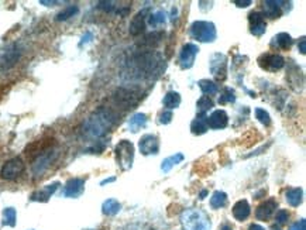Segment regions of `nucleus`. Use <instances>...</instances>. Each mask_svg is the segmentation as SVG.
Returning <instances> with one entry per match:
<instances>
[{
	"instance_id": "37998d69",
	"label": "nucleus",
	"mask_w": 306,
	"mask_h": 230,
	"mask_svg": "<svg viewBox=\"0 0 306 230\" xmlns=\"http://www.w3.org/2000/svg\"><path fill=\"white\" fill-rule=\"evenodd\" d=\"M234 4L237 7H249L251 4V0H234Z\"/></svg>"
},
{
	"instance_id": "5701e85b",
	"label": "nucleus",
	"mask_w": 306,
	"mask_h": 230,
	"mask_svg": "<svg viewBox=\"0 0 306 230\" xmlns=\"http://www.w3.org/2000/svg\"><path fill=\"white\" fill-rule=\"evenodd\" d=\"M207 116L206 115H198L196 119L191 123V130H192L193 134H204L207 131Z\"/></svg>"
},
{
	"instance_id": "9b49d317",
	"label": "nucleus",
	"mask_w": 306,
	"mask_h": 230,
	"mask_svg": "<svg viewBox=\"0 0 306 230\" xmlns=\"http://www.w3.org/2000/svg\"><path fill=\"white\" fill-rule=\"evenodd\" d=\"M198 52H199V47L195 46L192 43H188V44H185V46L182 47L181 51H179V65H181V68H192Z\"/></svg>"
},
{
	"instance_id": "f257e3e1",
	"label": "nucleus",
	"mask_w": 306,
	"mask_h": 230,
	"mask_svg": "<svg viewBox=\"0 0 306 230\" xmlns=\"http://www.w3.org/2000/svg\"><path fill=\"white\" fill-rule=\"evenodd\" d=\"M126 75L130 81L157 79L165 69V61L161 54L153 50H137L126 59Z\"/></svg>"
},
{
	"instance_id": "bb28decb",
	"label": "nucleus",
	"mask_w": 306,
	"mask_h": 230,
	"mask_svg": "<svg viewBox=\"0 0 306 230\" xmlns=\"http://www.w3.org/2000/svg\"><path fill=\"white\" fill-rule=\"evenodd\" d=\"M292 37L288 33H280L274 37L272 40V47H277L280 50H289L292 47Z\"/></svg>"
},
{
	"instance_id": "6e6552de",
	"label": "nucleus",
	"mask_w": 306,
	"mask_h": 230,
	"mask_svg": "<svg viewBox=\"0 0 306 230\" xmlns=\"http://www.w3.org/2000/svg\"><path fill=\"white\" fill-rule=\"evenodd\" d=\"M22 57V48L17 44H9L0 50V72L13 68Z\"/></svg>"
},
{
	"instance_id": "c03bdc74",
	"label": "nucleus",
	"mask_w": 306,
	"mask_h": 230,
	"mask_svg": "<svg viewBox=\"0 0 306 230\" xmlns=\"http://www.w3.org/2000/svg\"><path fill=\"white\" fill-rule=\"evenodd\" d=\"M92 38H93V34H92V33H86V34L82 37V40H80V43H79V47H83V44L89 43Z\"/></svg>"
},
{
	"instance_id": "cd10ccee",
	"label": "nucleus",
	"mask_w": 306,
	"mask_h": 230,
	"mask_svg": "<svg viewBox=\"0 0 306 230\" xmlns=\"http://www.w3.org/2000/svg\"><path fill=\"white\" fill-rule=\"evenodd\" d=\"M183 160H185V155H183L182 153H177V154L171 155V157L165 158V160L162 161V164H161V170H162L164 173H170L175 165L181 164Z\"/></svg>"
},
{
	"instance_id": "de8ad7c7",
	"label": "nucleus",
	"mask_w": 306,
	"mask_h": 230,
	"mask_svg": "<svg viewBox=\"0 0 306 230\" xmlns=\"http://www.w3.org/2000/svg\"><path fill=\"white\" fill-rule=\"evenodd\" d=\"M207 196V189H204V191H201V194H199V199H204Z\"/></svg>"
},
{
	"instance_id": "e433bc0d",
	"label": "nucleus",
	"mask_w": 306,
	"mask_h": 230,
	"mask_svg": "<svg viewBox=\"0 0 306 230\" xmlns=\"http://www.w3.org/2000/svg\"><path fill=\"white\" fill-rule=\"evenodd\" d=\"M255 117L258 119V122H261L264 126H270L271 125V117L268 115V112H265L264 109L257 107L255 109Z\"/></svg>"
},
{
	"instance_id": "dca6fc26",
	"label": "nucleus",
	"mask_w": 306,
	"mask_h": 230,
	"mask_svg": "<svg viewBox=\"0 0 306 230\" xmlns=\"http://www.w3.org/2000/svg\"><path fill=\"white\" fill-rule=\"evenodd\" d=\"M85 191V179L71 178L64 186V195L67 198H79Z\"/></svg>"
},
{
	"instance_id": "4be33fe9",
	"label": "nucleus",
	"mask_w": 306,
	"mask_h": 230,
	"mask_svg": "<svg viewBox=\"0 0 306 230\" xmlns=\"http://www.w3.org/2000/svg\"><path fill=\"white\" fill-rule=\"evenodd\" d=\"M281 1H274V0H267L262 3L264 7V17H270V19H278L281 16Z\"/></svg>"
},
{
	"instance_id": "2eb2a0df",
	"label": "nucleus",
	"mask_w": 306,
	"mask_h": 230,
	"mask_svg": "<svg viewBox=\"0 0 306 230\" xmlns=\"http://www.w3.org/2000/svg\"><path fill=\"white\" fill-rule=\"evenodd\" d=\"M148 12H150V9L146 7V9H143L141 12H138L133 17V20L130 23V27H128V33L133 35V37H137V35H140L144 31V28H146V20H147L148 17Z\"/></svg>"
},
{
	"instance_id": "39448f33",
	"label": "nucleus",
	"mask_w": 306,
	"mask_h": 230,
	"mask_svg": "<svg viewBox=\"0 0 306 230\" xmlns=\"http://www.w3.org/2000/svg\"><path fill=\"white\" fill-rule=\"evenodd\" d=\"M181 223L185 230H210V219L199 209H186L181 215Z\"/></svg>"
},
{
	"instance_id": "aec40b11",
	"label": "nucleus",
	"mask_w": 306,
	"mask_h": 230,
	"mask_svg": "<svg viewBox=\"0 0 306 230\" xmlns=\"http://www.w3.org/2000/svg\"><path fill=\"white\" fill-rule=\"evenodd\" d=\"M162 38H164L162 31H153V33H148L147 35H144V38L138 43V46L146 48V50H153V48H155L161 44Z\"/></svg>"
},
{
	"instance_id": "ea45409f",
	"label": "nucleus",
	"mask_w": 306,
	"mask_h": 230,
	"mask_svg": "<svg viewBox=\"0 0 306 230\" xmlns=\"http://www.w3.org/2000/svg\"><path fill=\"white\" fill-rule=\"evenodd\" d=\"M171 120H172V112L171 110H165L159 116V123H162V125H170Z\"/></svg>"
},
{
	"instance_id": "58836bf2",
	"label": "nucleus",
	"mask_w": 306,
	"mask_h": 230,
	"mask_svg": "<svg viewBox=\"0 0 306 230\" xmlns=\"http://www.w3.org/2000/svg\"><path fill=\"white\" fill-rule=\"evenodd\" d=\"M99 10H104V12H114L116 10V6H114L113 1H99L98 6H96Z\"/></svg>"
},
{
	"instance_id": "f3484780",
	"label": "nucleus",
	"mask_w": 306,
	"mask_h": 230,
	"mask_svg": "<svg viewBox=\"0 0 306 230\" xmlns=\"http://www.w3.org/2000/svg\"><path fill=\"white\" fill-rule=\"evenodd\" d=\"M229 123V116L225 110L219 109V110H215L212 115L207 117V127L209 128H213V130H217V128H225Z\"/></svg>"
},
{
	"instance_id": "a19ab883",
	"label": "nucleus",
	"mask_w": 306,
	"mask_h": 230,
	"mask_svg": "<svg viewBox=\"0 0 306 230\" xmlns=\"http://www.w3.org/2000/svg\"><path fill=\"white\" fill-rule=\"evenodd\" d=\"M289 230H306L305 219H301V220H298V222L292 223Z\"/></svg>"
},
{
	"instance_id": "4468645a",
	"label": "nucleus",
	"mask_w": 306,
	"mask_h": 230,
	"mask_svg": "<svg viewBox=\"0 0 306 230\" xmlns=\"http://www.w3.org/2000/svg\"><path fill=\"white\" fill-rule=\"evenodd\" d=\"M249 23L250 31L251 34L255 37H260L265 33L267 30V23H265V17L260 12H253L249 14Z\"/></svg>"
},
{
	"instance_id": "f8f14e48",
	"label": "nucleus",
	"mask_w": 306,
	"mask_h": 230,
	"mask_svg": "<svg viewBox=\"0 0 306 230\" xmlns=\"http://www.w3.org/2000/svg\"><path fill=\"white\" fill-rule=\"evenodd\" d=\"M138 149L141 151V154L144 155H153V154H158L159 151V141L157 136L154 134H146L140 138L138 141Z\"/></svg>"
},
{
	"instance_id": "423d86ee",
	"label": "nucleus",
	"mask_w": 306,
	"mask_h": 230,
	"mask_svg": "<svg viewBox=\"0 0 306 230\" xmlns=\"http://www.w3.org/2000/svg\"><path fill=\"white\" fill-rule=\"evenodd\" d=\"M189 33L192 35V38L201 43H213L217 37L215 24L212 22H202V20L192 23Z\"/></svg>"
},
{
	"instance_id": "20e7f679",
	"label": "nucleus",
	"mask_w": 306,
	"mask_h": 230,
	"mask_svg": "<svg viewBox=\"0 0 306 230\" xmlns=\"http://www.w3.org/2000/svg\"><path fill=\"white\" fill-rule=\"evenodd\" d=\"M58 155H59V151L54 147L52 143L43 144L40 149L37 150L33 164H31L33 175L34 177H41L54 162L57 161Z\"/></svg>"
},
{
	"instance_id": "f03ea898",
	"label": "nucleus",
	"mask_w": 306,
	"mask_h": 230,
	"mask_svg": "<svg viewBox=\"0 0 306 230\" xmlns=\"http://www.w3.org/2000/svg\"><path fill=\"white\" fill-rule=\"evenodd\" d=\"M119 122V115L112 107H98L82 123V133L89 138L106 136Z\"/></svg>"
},
{
	"instance_id": "3c124183",
	"label": "nucleus",
	"mask_w": 306,
	"mask_h": 230,
	"mask_svg": "<svg viewBox=\"0 0 306 230\" xmlns=\"http://www.w3.org/2000/svg\"><path fill=\"white\" fill-rule=\"evenodd\" d=\"M271 230H281V229H280V228H277V226H274Z\"/></svg>"
},
{
	"instance_id": "9d476101",
	"label": "nucleus",
	"mask_w": 306,
	"mask_h": 230,
	"mask_svg": "<svg viewBox=\"0 0 306 230\" xmlns=\"http://www.w3.org/2000/svg\"><path fill=\"white\" fill-rule=\"evenodd\" d=\"M210 72L216 79L223 81L226 79L227 74V57L225 54L217 52L210 58Z\"/></svg>"
},
{
	"instance_id": "a211bd4d",
	"label": "nucleus",
	"mask_w": 306,
	"mask_h": 230,
	"mask_svg": "<svg viewBox=\"0 0 306 230\" xmlns=\"http://www.w3.org/2000/svg\"><path fill=\"white\" fill-rule=\"evenodd\" d=\"M58 186H59V182H52V184L46 185L44 188H41V189H38V191L33 192L31 196H30V199H31L33 202H47L51 196L55 194Z\"/></svg>"
},
{
	"instance_id": "c9c22d12",
	"label": "nucleus",
	"mask_w": 306,
	"mask_h": 230,
	"mask_svg": "<svg viewBox=\"0 0 306 230\" xmlns=\"http://www.w3.org/2000/svg\"><path fill=\"white\" fill-rule=\"evenodd\" d=\"M234 102H236V93H234V91L230 89V88H225V91H223V93L219 98V103L226 104L234 103Z\"/></svg>"
},
{
	"instance_id": "1a4fd4ad",
	"label": "nucleus",
	"mask_w": 306,
	"mask_h": 230,
	"mask_svg": "<svg viewBox=\"0 0 306 230\" xmlns=\"http://www.w3.org/2000/svg\"><path fill=\"white\" fill-rule=\"evenodd\" d=\"M24 161L20 157H14L10 158L9 161L4 162V165L1 167L0 177L6 181H14L17 179L22 174L24 173Z\"/></svg>"
},
{
	"instance_id": "4c0bfd02",
	"label": "nucleus",
	"mask_w": 306,
	"mask_h": 230,
	"mask_svg": "<svg viewBox=\"0 0 306 230\" xmlns=\"http://www.w3.org/2000/svg\"><path fill=\"white\" fill-rule=\"evenodd\" d=\"M275 220H277V223H278V225H285V223L289 220V212H288V210H285V209L278 210V212H277V215H275Z\"/></svg>"
},
{
	"instance_id": "a18cd8bd",
	"label": "nucleus",
	"mask_w": 306,
	"mask_h": 230,
	"mask_svg": "<svg viewBox=\"0 0 306 230\" xmlns=\"http://www.w3.org/2000/svg\"><path fill=\"white\" fill-rule=\"evenodd\" d=\"M249 230H265L261 225H257V223H253L249 228Z\"/></svg>"
},
{
	"instance_id": "0eeeda50",
	"label": "nucleus",
	"mask_w": 306,
	"mask_h": 230,
	"mask_svg": "<svg viewBox=\"0 0 306 230\" xmlns=\"http://www.w3.org/2000/svg\"><path fill=\"white\" fill-rule=\"evenodd\" d=\"M116 158L122 170H130L134 161V146L128 140H122L116 146Z\"/></svg>"
},
{
	"instance_id": "72a5a7b5",
	"label": "nucleus",
	"mask_w": 306,
	"mask_h": 230,
	"mask_svg": "<svg viewBox=\"0 0 306 230\" xmlns=\"http://www.w3.org/2000/svg\"><path fill=\"white\" fill-rule=\"evenodd\" d=\"M213 101L209 96H202L198 102H196V109H198V115H206V112H209L213 107Z\"/></svg>"
},
{
	"instance_id": "7c9ffc66",
	"label": "nucleus",
	"mask_w": 306,
	"mask_h": 230,
	"mask_svg": "<svg viewBox=\"0 0 306 230\" xmlns=\"http://www.w3.org/2000/svg\"><path fill=\"white\" fill-rule=\"evenodd\" d=\"M147 22L153 28H155V27H158V26L165 24V22H167V16H165V13L162 12V10H157V12L148 14Z\"/></svg>"
},
{
	"instance_id": "2f4dec72",
	"label": "nucleus",
	"mask_w": 306,
	"mask_h": 230,
	"mask_svg": "<svg viewBox=\"0 0 306 230\" xmlns=\"http://www.w3.org/2000/svg\"><path fill=\"white\" fill-rule=\"evenodd\" d=\"M227 204V195L223 191H216L210 198V206L213 209H220L225 207Z\"/></svg>"
},
{
	"instance_id": "ddd939ff",
	"label": "nucleus",
	"mask_w": 306,
	"mask_h": 230,
	"mask_svg": "<svg viewBox=\"0 0 306 230\" xmlns=\"http://www.w3.org/2000/svg\"><path fill=\"white\" fill-rule=\"evenodd\" d=\"M258 62H260L261 68L267 69V71H272V72L274 71H280L285 65V59L280 54H264L258 59Z\"/></svg>"
},
{
	"instance_id": "a878e982",
	"label": "nucleus",
	"mask_w": 306,
	"mask_h": 230,
	"mask_svg": "<svg viewBox=\"0 0 306 230\" xmlns=\"http://www.w3.org/2000/svg\"><path fill=\"white\" fill-rule=\"evenodd\" d=\"M147 116L144 113H136L134 116H131V119L128 120V128L133 131V133H137L138 130L144 128L147 126Z\"/></svg>"
},
{
	"instance_id": "79ce46f5",
	"label": "nucleus",
	"mask_w": 306,
	"mask_h": 230,
	"mask_svg": "<svg viewBox=\"0 0 306 230\" xmlns=\"http://www.w3.org/2000/svg\"><path fill=\"white\" fill-rule=\"evenodd\" d=\"M298 50H299V52H301L302 55H305V52H306V38L305 37H302V38L299 40V43H298Z\"/></svg>"
},
{
	"instance_id": "49530a36",
	"label": "nucleus",
	"mask_w": 306,
	"mask_h": 230,
	"mask_svg": "<svg viewBox=\"0 0 306 230\" xmlns=\"http://www.w3.org/2000/svg\"><path fill=\"white\" fill-rule=\"evenodd\" d=\"M116 181V178L114 177H110V178H106V179H103L101 185H106V184H110V182H114Z\"/></svg>"
},
{
	"instance_id": "6ab92c4d",
	"label": "nucleus",
	"mask_w": 306,
	"mask_h": 230,
	"mask_svg": "<svg viewBox=\"0 0 306 230\" xmlns=\"http://www.w3.org/2000/svg\"><path fill=\"white\" fill-rule=\"evenodd\" d=\"M277 207H278L277 201L268 199V201L262 202L260 206L257 207V210H255V218L258 219V220H267V219H270L272 215L275 213Z\"/></svg>"
},
{
	"instance_id": "7ed1b4c3",
	"label": "nucleus",
	"mask_w": 306,
	"mask_h": 230,
	"mask_svg": "<svg viewBox=\"0 0 306 230\" xmlns=\"http://www.w3.org/2000/svg\"><path fill=\"white\" fill-rule=\"evenodd\" d=\"M143 91L136 85L128 86H120L117 88L112 95V101L116 107L123 110H131L138 106L143 99Z\"/></svg>"
},
{
	"instance_id": "412c9836",
	"label": "nucleus",
	"mask_w": 306,
	"mask_h": 230,
	"mask_svg": "<svg viewBox=\"0 0 306 230\" xmlns=\"http://www.w3.org/2000/svg\"><path fill=\"white\" fill-rule=\"evenodd\" d=\"M250 213H251V207H250L249 202L246 199H241L234 204L233 206V216L238 222H244L246 219L249 218Z\"/></svg>"
},
{
	"instance_id": "c85d7f7f",
	"label": "nucleus",
	"mask_w": 306,
	"mask_h": 230,
	"mask_svg": "<svg viewBox=\"0 0 306 230\" xmlns=\"http://www.w3.org/2000/svg\"><path fill=\"white\" fill-rule=\"evenodd\" d=\"M162 103H164V106L167 109H170V110L171 109H177L181 104V95L178 92H175V91H171V92H168L164 96Z\"/></svg>"
},
{
	"instance_id": "09e8293b",
	"label": "nucleus",
	"mask_w": 306,
	"mask_h": 230,
	"mask_svg": "<svg viewBox=\"0 0 306 230\" xmlns=\"http://www.w3.org/2000/svg\"><path fill=\"white\" fill-rule=\"evenodd\" d=\"M40 3H41V4H48V6H51V4H58V1H47V0H41Z\"/></svg>"
},
{
	"instance_id": "b1692460",
	"label": "nucleus",
	"mask_w": 306,
	"mask_h": 230,
	"mask_svg": "<svg viewBox=\"0 0 306 230\" xmlns=\"http://www.w3.org/2000/svg\"><path fill=\"white\" fill-rule=\"evenodd\" d=\"M302 196H304L302 188H291V189H288L286 194H285L286 202H288L292 207L299 206V205L302 204Z\"/></svg>"
},
{
	"instance_id": "f704fd0d",
	"label": "nucleus",
	"mask_w": 306,
	"mask_h": 230,
	"mask_svg": "<svg viewBox=\"0 0 306 230\" xmlns=\"http://www.w3.org/2000/svg\"><path fill=\"white\" fill-rule=\"evenodd\" d=\"M16 219H17V213H16L14 207H6L3 210V225L4 226L14 228L16 226Z\"/></svg>"
},
{
	"instance_id": "473e14b6",
	"label": "nucleus",
	"mask_w": 306,
	"mask_h": 230,
	"mask_svg": "<svg viewBox=\"0 0 306 230\" xmlns=\"http://www.w3.org/2000/svg\"><path fill=\"white\" fill-rule=\"evenodd\" d=\"M79 13V7L76 6V4H72V6H67L62 12H59L57 14V17H55V20L57 22H65V20H68L71 17H74L75 14H78Z\"/></svg>"
},
{
	"instance_id": "8fccbe9b",
	"label": "nucleus",
	"mask_w": 306,
	"mask_h": 230,
	"mask_svg": "<svg viewBox=\"0 0 306 230\" xmlns=\"http://www.w3.org/2000/svg\"><path fill=\"white\" fill-rule=\"evenodd\" d=\"M220 230H233V229H231V226H229V225H225V226H222V229Z\"/></svg>"
},
{
	"instance_id": "c756f323",
	"label": "nucleus",
	"mask_w": 306,
	"mask_h": 230,
	"mask_svg": "<svg viewBox=\"0 0 306 230\" xmlns=\"http://www.w3.org/2000/svg\"><path fill=\"white\" fill-rule=\"evenodd\" d=\"M201 91L204 92V96H213L216 93L219 92V85L213 81H209V79H202V81L198 82Z\"/></svg>"
},
{
	"instance_id": "393cba45",
	"label": "nucleus",
	"mask_w": 306,
	"mask_h": 230,
	"mask_svg": "<svg viewBox=\"0 0 306 230\" xmlns=\"http://www.w3.org/2000/svg\"><path fill=\"white\" fill-rule=\"evenodd\" d=\"M120 209H122L120 202L117 199H114V198L106 199L102 205L103 215H106V216H114V215H117L120 212Z\"/></svg>"
}]
</instances>
